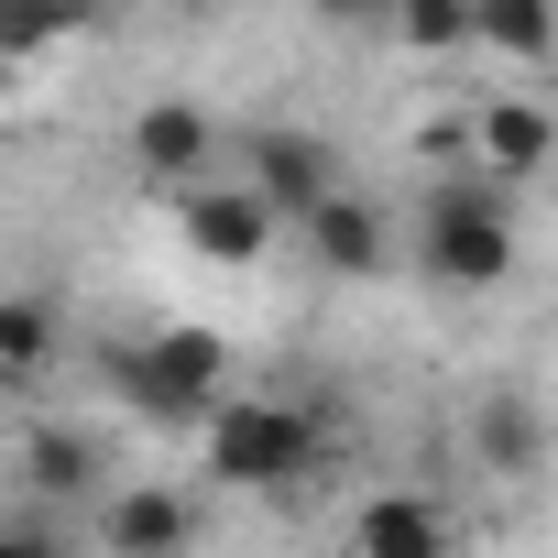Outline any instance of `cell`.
I'll return each mask as SVG.
<instances>
[{"label":"cell","mask_w":558,"mask_h":558,"mask_svg":"<svg viewBox=\"0 0 558 558\" xmlns=\"http://www.w3.org/2000/svg\"><path fill=\"white\" fill-rule=\"evenodd\" d=\"M416 263H427V286H449V296H493L504 274L525 263L514 186H493V175H427V208H416Z\"/></svg>","instance_id":"obj_1"},{"label":"cell","mask_w":558,"mask_h":558,"mask_svg":"<svg viewBox=\"0 0 558 558\" xmlns=\"http://www.w3.org/2000/svg\"><path fill=\"white\" fill-rule=\"evenodd\" d=\"M99 395L143 427H208L230 405V351L208 329H154V340H110L99 351Z\"/></svg>","instance_id":"obj_2"},{"label":"cell","mask_w":558,"mask_h":558,"mask_svg":"<svg viewBox=\"0 0 558 558\" xmlns=\"http://www.w3.org/2000/svg\"><path fill=\"white\" fill-rule=\"evenodd\" d=\"M197 449H208V482H219V493H296V482L318 471L329 427H318V405H296V395H230V405L197 427Z\"/></svg>","instance_id":"obj_3"},{"label":"cell","mask_w":558,"mask_h":558,"mask_svg":"<svg viewBox=\"0 0 558 558\" xmlns=\"http://www.w3.org/2000/svg\"><path fill=\"white\" fill-rule=\"evenodd\" d=\"M241 186L286 219V230H307L329 197H351V186H340V143L307 132V121H252V132H241Z\"/></svg>","instance_id":"obj_4"},{"label":"cell","mask_w":558,"mask_h":558,"mask_svg":"<svg viewBox=\"0 0 558 558\" xmlns=\"http://www.w3.org/2000/svg\"><path fill=\"white\" fill-rule=\"evenodd\" d=\"M175 230H186V252H197V263L241 274V263H263V252H274V230H286V219H274V208L230 175V186H186V197H175Z\"/></svg>","instance_id":"obj_5"},{"label":"cell","mask_w":558,"mask_h":558,"mask_svg":"<svg viewBox=\"0 0 558 558\" xmlns=\"http://www.w3.org/2000/svg\"><path fill=\"white\" fill-rule=\"evenodd\" d=\"M197 493H175V482H121L110 504H99V547L110 558H197Z\"/></svg>","instance_id":"obj_6"},{"label":"cell","mask_w":558,"mask_h":558,"mask_svg":"<svg viewBox=\"0 0 558 558\" xmlns=\"http://www.w3.org/2000/svg\"><path fill=\"white\" fill-rule=\"evenodd\" d=\"M351 558H460V525H449V504H438V493L384 482V493H362V504H351Z\"/></svg>","instance_id":"obj_7"},{"label":"cell","mask_w":558,"mask_h":558,"mask_svg":"<svg viewBox=\"0 0 558 558\" xmlns=\"http://www.w3.org/2000/svg\"><path fill=\"white\" fill-rule=\"evenodd\" d=\"M208 154H219V121H208L197 99H143V110H132V165H143L165 197L208 186Z\"/></svg>","instance_id":"obj_8"},{"label":"cell","mask_w":558,"mask_h":558,"mask_svg":"<svg viewBox=\"0 0 558 558\" xmlns=\"http://www.w3.org/2000/svg\"><path fill=\"white\" fill-rule=\"evenodd\" d=\"M471 143H482V175H493V186H525V175L558 165V110L493 99V110H471Z\"/></svg>","instance_id":"obj_9"},{"label":"cell","mask_w":558,"mask_h":558,"mask_svg":"<svg viewBox=\"0 0 558 558\" xmlns=\"http://www.w3.org/2000/svg\"><path fill=\"white\" fill-rule=\"evenodd\" d=\"M471 460H482L493 482H536V471H547V416H536V395L493 384V395L471 405Z\"/></svg>","instance_id":"obj_10"},{"label":"cell","mask_w":558,"mask_h":558,"mask_svg":"<svg viewBox=\"0 0 558 558\" xmlns=\"http://www.w3.org/2000/svg\"><path fill=\"white\" fill-rule=\"evenodd\" d=\"M77 493H99V504L121 493L110 482V449L88 427H34L23 438V504H77Z\"/></svg>","instance_id":"obj_11"},{"label":"cell","mask_w":558,"mask_h":558,"mask_svg":"<svg viewBox=\"0 0 558 558\" xmlns=\"http://www.w3.org/2000/svg\"><path fill=\"white\" fill-rule=\"evenodd\" d=\"M307 252H318L329 274H384V263H395V219H384L373 197H329V208L307 219Z\"/></svg>","instance_id":"obj_12"},{"label":"cell","mask_w":558,"mask_h":558,"mask_svg":"<svg viewBox=\"0 0 558 558\" xmlns=\"http://www.w3.org/2000/svg\"><path fill=\"white\" fill-rule=\"evenodd\" d=\"M482 56L547 66L558 56V0H482Z\"/></svg>","instance_id":"obj_13"},{"label":"cell","mask_w":558,"mask_h":558,"mask_svg":"<svg viewBox=\"0 0 558 558\" xmlns=\"http://www.w3.org/2000/svg\"><path fill=\"white\" fill-rule=\"evenodd\" d=\"M395 45H416V56H482V0H405Z\"/></svg>","instance_id":"obj_14"},{"label":"cell","mask_w":558,"mask_h":558,"mask_svg":"<svg viewBox=\"0 0 558 558\" xmlns=\"http://www.w3.org/2000/svg\"><path fill=\"white\" fill-rule=\"evenodd\" d=\"M45 362H56V307L45 296H12V307H0V373L34 384Z\"/></svg>","instance_id":"obj_15"},{"label":"cell","mask_w":558,"mask_h":558,"mask_svg":"<svg viewBox=\"0 0 558 558\" xmlns=\"http://www.w3.org/2000/svg\"><path fill=\"white\" fill-rule=\"evenodd\" d=\"M77 0H0V56H45L56 34H77Z\"/></svg>","instance_id":"obj_16"},{"label":"cell","mask_w":558,"mask_h":558,"mask_svg":"<svg viewBox=\"0 0 558 558\" xmlns=\"http://www.w3.org/2000/svg\"><path fill=\"white\" fill-rule=\"evenodd\" d=\"M0 558H77V547L56 536V514H45V504H12V525H0Z\"/></svg>","instance_id":"obj_17"},{"label":"cell","mask_w":558,"mask_h":558,"mask_svg":"<svg viewBox=\"0 0 558 558\" xmlns=\"http://www.w3.org/2000/svg\"><path fill=\"white\" fill-rule=\"evenodd\" d=\"M329 23H384V0H318Z\"/></svg>","instance_id":"obj_18"},{"label":"cell","mask_w":558,"mask_h":558,"mask_svg":"<svg viewBox=\"0 0 558 558\" xmlns=\"http://www.w3.org/2000/svg\"><path fill=\"white\" fill-rule=\"evenodd\" d=\"M395 12H405V0H384V34H395Z\"/></svg>","instance_id":"obj_19"}]
</instances>
